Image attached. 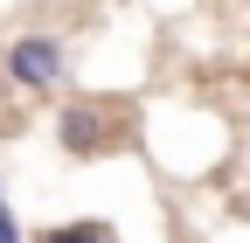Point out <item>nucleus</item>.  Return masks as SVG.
I'll list each match as a JSON object with an SVG mask.
<instances>
[{"label":"nucleus","mask_w":250,"mask_h":243,"mask_svg":"<svg viewBox=\"0 0 250 243\" xmlns=\"http://www.w3.org/2000/svg\"><path fill=\"white\" fill-rule=\"evenodd\" d=\"M35 243H118V236H111V223H56Z\"/></svg>","instance_id":"3"},{"label":"nucleus","mask_w":250,"mask_h":243,"mask_svg":"<svg viewBox=\"0 0 250 243\" xmlns=\"http://www.w3.org/2000/svg\"><path fill=\"white\" fill-rule=\"evenodd\" d=\"M56 139L77 160H104L132 139V125H125V104H111V98H70L56 111Z\"/></svg>","instance_id":"1"},{"label":"nucleus","mask_w":250,"mask_h":243,"mask_svg":"<svg viewBox=\"0 0 250 243\" xmlns=\"http://www.w3.org/2000/svg\"><path fill=\"white\" fill-rule=\"evenodd\" d=\"M0 70L14 90H56L70 77V49H62V35H14L0 49Z\"/></svg>","instance_id":"2"},{"label":"nucleus","mask_w":250,"mask_h":243,"mask_svg":"<svg viewBox=\"0 0 250 243\" xmlns=\"http://www.w3.org/2000/svg\"><path fill=\"white\" fill-rule=\"evenodd\" d=\"M0 208H7V202H0Z\"/></svg>","instance_id":"5"},{"label":"nucleus","mask_w":250,"mask_h":243,"mask_svg":"<svg viewBox=\"0 0 250 243\" xmlns=\"http://www.w3.org/2000/svg\"><path fill=\"white\" fill-rule=\"evenodd\" d=\"M0 243H28V229H21V223L7 216V208H0Z\"/></svg>","instance_id":"4"}]
</instances>
